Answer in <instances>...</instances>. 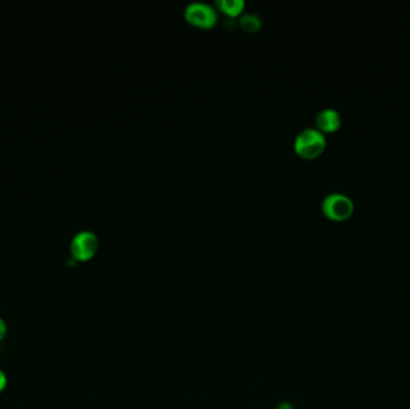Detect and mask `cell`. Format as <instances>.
<instances>
[{"label": "cell", "instance_id": "6da1fadb", "mask_svg": "<svg viewBox=\"0 0 410 409\" xmlns=\"http://www.w3.org/2000/svg\"><path fill=\"white\" fill-rule=\"evenodd\" d=\"M326 138L324 133H321L316 128H307L302 130L295 137V152L304 159H314L321 155L326 149Z\"/></svg>", "mask_w": 410, "mask_h": 409}, {"label": "cell", "instance_id": "7a4b0ae2", "mask_svg": "<svg viewBox=\"0 0 410 409\" xmlns=\"http://www.w3.org/2000/svg\"><path fill=\"white\" fill-rule=\"evenodd\" d=\"M185 20L199 29H211L217 22V12L211 5L194 1L185 8Z\"/></svg>", "mask_w": 410, "mask_h": 409}, {"label": "cell", "instance_id": "3957f363", "mask_svg": "<svg viewBox=\"0 0 410 409\" xmlns=\"http://www.w3.org/2000/svg\"><path fill=\"white\" fill-rule=\"evenodd\" d=\"M321 211L331 220L340 221L352 215L354 202L345 194L333 192L323 199Z\"/></svg>", "mask_w": 410, "mask_h": 409}, {"label": "cell", "instance_id": "277c9868", "mask_svg": "<svg viewBox=\"0 0 410 409\" xmlns=\"http://www.w3.org/2000/svg\"><path fill=\"white\" fill-rule=\"evenodd\" d=\"M99 240L95 233L90 230H82L74 235L71 242V254L77 261H89L96 254Z\"/></svg>", "mask_w": 410, "mask_h": 409}, {"label": "cell", "instance_id": "5b68a950", "mask_svg": "<svg viewBox=\"0 0 410 409\" xmlns=\"http://www.w3.org/2000/svg\"><path fill=\"white\" fill-rule=\"evenodd\" d=\"M340 116L335 108L321 109L316 116V129L321 133H333L340 126Z\"/></svg>", "mask_w": 410, "mask_h": 409}, {"label": "cell", "instance_id": "8992f818", "mask_svg": "<svg viewBox=\"0 0 410 409\" xmlns=\"http://www.w3.org/2000/svg\"><path fill=\"white\" fill-rule=\"evenodd\" d=\"M215 5L220 11L225 12L229 17L240 15L245 9L244 0H216Z\"/></svg>", "mask_w": 410, "mask_h": 409}, {"label": "cell", "instance_id": "52a82bcc", "mask_svg": "<svg viewBox=\"0 0 410 409\" xmlns=\"http://www.w3.org/2000/svg\"><path fill=\"white\" fill-rule=\"evenodd\" d=\"M240 26L244 28L245 30L255 33V31L260 30L262 22L258 16L253 15V13H245L240 17Z\"/></svg>", "mask_w": 410, "mask_h": 409}, {"label": "cell", "instance_id": "ba28073f", "mask_svg": "<svg viewBox=\"0 0 410 409\" xmlns=\"http://www.w3.org/2000/svg\"><path fill=\"white\" fill-rule=\"evenodd\" d=\"M6 329H8V327H6V323H5L3 318H0V342L3 341L5 335H6Z\"/></svg>", "mask_w": 410, "mask_h": 409}, {"label": "cell", "instance_id": "9c48e42d", "mask_svg": "<svg viewBox=\"0 0 410 409\" xmlns=\"http://www.w3.org/2000/svg\"><path fill=\"white\" fill-rule=\"evenodd\" d=\"M6 383H8L6 376L3 371L0 370V393L4 391L5 388H6Z\"/></svg>", "mask_w": 410, "mask_h": 409}, {"label": "cell", "instance_id": "30bf717a", "mask_svg": "<svg viewBox=\"0 0 410 409\" xmlns=\"http://www.w3.org/2000/svg\"><path fill=\"white\" fill-rule=\"evenodd\" d=\"M276 409H293V407H292V405H289V403L283 402V403H281V405H279Z\"/></svg>", "mask_w": 410, "mask_h": 409}]
</instances>
